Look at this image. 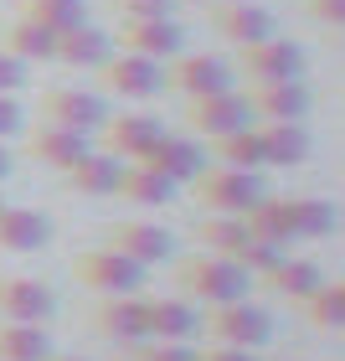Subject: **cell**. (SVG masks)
<instances>
[{"mask_svg": "<svg viewBox=\"0 0 345 361\" xmlns=\"http://www.w3.org/2000/svg\"><path fill=\"white\" fill-rule=\"evenodd\" d=\"M170 274H175V284L201 305H232V300H248V289H253V279L242 274L232 258H217V253L170 258Z\"/></svg>", "mask_w": 345, "mask_h": 361, "instance_id": "obj_1", "label": "cell"}, {"mask_svg": "<svg viewBox=\"0 0 345 361\" xmlns=\"http://www.w3.org/2000/svg\"><path fill=\"white\" fill-rule=\"evenodd\" d=\"M191 196L206 217H242L258 196H268L258 171H232V166H206L191 180Z\"/></svg>", "mask_w": 345, "mask_h": 361, "instance_id": "obj_2", "label": "cell"}, {"mask_svg": "<svg viewBox=\"0 0 345 361\" xmlns=\"http://www.w3.org/2000/svg\"><path fill=\"white\" fill-rule=\"evenodd\" d=\"M201 325L211 331L217 346H242V351H253V346H263V341L273 336V315H268L263 305H253V300L211 305V315H206Z\"/></svg>", "mask_w": 345, "mask_h": 361, "instance_id": "obj_3", "label": "cell"}, {"mask_svg": "<svg viewBox=\"0 0 345 361\" xmlns=\"http://www.w3.org/2000/svg\"><path fill=\"white\" fill-rule=\"evenodd\" d=\"M73 279L98 289V294H134L144 284V269L129 264V258L113 253V248H88V253L73 258Z\"/></svg>", "mask_w": 345, "mask_h": 361, "instance_id": "obj_4", "label": "cell"}, {"mask_svg": "<svg viewBox=\"0 0 345 361\" xmlns=\"http://www.w3.org/2000/svg\"><path fill=\"white\" fill-rule=\"evenodd\" d=\"M104 248L124 253L129 264H139V269H155V264H170L175 258L170 233L155 227V222H113V227H104Z\"/></svg>", "mask_w": 345, "mask_h": 361, "instance_id": "obj_5", "label": "cell"}, {"mask_svg": "<svg viewBox=\"0 0 345 361\" xmlns=\"http://www.w3.org/2000/svg\"><path fill=\"white\" fill-rule=\"evenodd\" d=\"M186 124L196 129V135L217 140V135H232V129H248L253 109H248L242 93L222 88V93H206V98H186Z\"/></svg>", "mask_w": 345, "mask_h": 361, "instance_id": "obj_6", "label": "cell"}, {"mask_svg": "<svg viewBox=\"0 0 345 361\" xmlns=\"http://www.w3.org/2000/svg\"><path fill=\"white\" fill-rule=\"evenodd\" d=\"M165 83L175 93H186V98H206V93L232 88V68H227L222 57H211V52H175Z\"/></svg>", "mask_w": 345, "mask_h": 361, "instance_id": "obj_7", "label": "cell"}, {"mask_svg": "<svg viewBox=\"0 0 345 361\" xmlns=\"http://www.w3.org/2000/svg\"><path fill=\"white\" fill-rule=\"evenodd\" d=\"M42 119L62 124V129H77V135H93V129L108 119V104L98 93H88V88H46Z\"/></svg>", "mask_w": 345, "mask_h": 361, "instance_id": "obj_8", "label": "cell"}, {"mask_svg": "<svg viewBox=\"0 0 345 361\" xmlns=\"http://www.w3.org/2000/svg\"><path fill=\"white\" fill-rule=\"evenodd\" d=\"M98 83L108 93H124V98H155L165 88V68L150 57H134V52H113L104 68H98Z\"/></svg>", "mask_w": 345, "mask_h": 361, "instance_id": "obj_9", "label": "cell"}, {"mask_svg": "<svg viewBox=\"0 0 345 361\" xmlns=\"http://www.w3.org/2000/svg\"><path fill=\"white\" fill-rule=\"evenodd\" d=\"M134 166H150L155 176H165L170 186H191V180L206 171V150L191 145V140H180V135H160Z\"/></svg>", "mask_w": 345, "mask_h": 361, "instance_id": "obj_10", "label": "cell"}, {"mask_svg": "<svg viewBox=\"0 0 345 361\" xmlns=\"http://www.w3.org/2000/svg\"><path fill=\"white\" fill-rule=\"evenodd\" d=\"M242 68H248L253 83H289V78H304V47H294L284 37H263L253 47H242Z\"/></svg>", "mask_w": 345, "mask_h": 361, "instance_id": "obj_11", "label": "cell"}, {"mask_svg": "<svg viewBox=\"0 0 345 361\" xmlns=\"http://www.w3.org/2000/svg\"><path fill=\"white\" fill-rule=\"evenodd\" d=\"M253 109V124H299L309 114V88L299 78L289 83H253V93H242Z\"/></svg>", "mask_w": 345, "mask_h": 361, "instance_id": "obj_12", "label": "cell"}, {"mask_svg": "<svg viewBox=\"0 0 345 361\" xmlns=\"http://www.w3.org/2000/svg\"><path fill=\"white\" fill-rule=\"evenodd\" d=\"M93 325H98V336L124 341V346L150 341V300H139V294H108L93 310Z\"/></svg>", "mask_w": 345, "mask_h": 361, "instance_id": "obj_13", "label": "cell"}, {"mask_svg": "<svg viewBox=\"0 0 345 361\" xmlns=\"http://www.w3.org/2000/svg\"><path fill=\"white\" fill-rule=\"evenodd\" d=\"M98 129H104V150L113 160H124V166H134V160L165 135V124L150 119V114H108Z\"/></svg>", "mask_w": 345, "mask_h": 361, "instance_id": "obj_14", "label": "cell"}, {"mask_svg": "<svg viewBox=\"0 0 345 361\" xmlns=\"http://www.w3.org/2000/svg\"><path fill=\"white\" fill-rule=\"evenodd\" d=\"M211 26L232 47H253L263 37H273V11L253 6V0H227V6H211Z\"/></svg>", "mask_w": 345, "mask_h": 361, "instance_id": "obj_15", "label": "cell"}, {"mask_svg": "<svg viewBox=\"0 0 345 361\" xmlns=\"http://www.w3.org/2000/svg\"><path fill=\"white\" fill-rule=\"evenodd\" d=\"M52 315V289L31 274H11L0 279V320H26V325H42Z\"/></svg>", "mask_w": 345, "mask_h": 361, "instance_id": "obj_16", "label": "cell"}, {"mask_svg": "<svg viewBox=\"0 0 345 361\" xmlns=\"http://www.w3.org/2000/svg\"><path fill=\"white\" fill-rule=\"evenodd\" d=\"M26 155L37 160V166H52V171H73L77 160L88 155V135H77V129H62V124H42L26 135Z\"/></svg>", "mask_w": 345, "mask_h": 361, "instance_id": "obj_17", "label": "cell"}, {"mask_svg": "<svg viewBox=\"0 0 345 361\" xmlns=\"http://www.w3.org/2000/svg\"><path fill=\"white\" fill-rule=\"evenodd\" d=\"M119 47L134 57H150V62H170L180 52V26L170 16H160V21H119Z\"/></svg>", "mask_w": 345, "mask_h": 361, "instance_id": "obj_18", "label": "cell"}, {"mask_svg": "<svg viewBox=\"0 0 345 361\" xmlns=\"http://www.w3.org/2000/svg\"><path fill=\"white\" fill-rule=\"evenodd\" d=\"M52 238V222L37 207H0V248L6 253H37Z\"/></svg>", "mask_w": 345, "mask_h": 361, "instance_id": "obj_19", "label": "cell"}, {"mask_svg": "<svg viewBox=\"0 0 345 361\" xmlns=\"http://www.w3.org/2000/svg\"><path fill=\"white\" fill-rule=\"evenodd\" d=\"M113 57V37L108 31H98V26H73V31H62L57 47H52V62H68V68H104V62Z\"/></svg>", "mask_w": 345, "mask_h": 361, "instance_id": "obj_20", "label": "cell"}, {"mask_svg": "<svg viewBox=\"0 0 345 361\" xmlns=\"http://www.w3.org/2000/svg\"><path fill=\"white\" fill-rule=\"evenodd\" d=\"M62 176H68L73 191H83V196H113L119 191V176H124V160H113L108 150H88L73 171H62Z\"/></svg>", "mask_w": 345, "mask_h": 361, "instance_id": "obj_21", "label": "cell"}, {"mask_svg": "<svg viewBox=\"0 0 345 361\" xmlns=\"http://www.w3.org/2000/svg\"><path fill=\"white\" fill-rule=\"evenodd\" d=\"M263 166H304L309 160V129L304 124H258Z\"/></svg>", "mask_w": 345, "mask_h": 361, "instance_id": "obj_22", "label": "cell"}, {"mask_svg": "<svg viewBox=\"0 0 345 361\" xmlns=\"http://www.w3.org/2000/svg\"><path fill=\"white\" fill-rule=\"evenodd\" d=\"M242 227H248L253 238H263V243H278V248H289V243H294V227H289V196H258V202L242 212Z\"/></svg>", "mask_w": 345, "mask_h": 361, "instance_id": "obj_23", "label": "cell"}, {"mask_svg": "<svg viewBox=\"0 0 345 361\" xmlns=\"http://www.w3.org/2000/svg\"><path fill=\"white\" fill-rule=\"evenodd\" d=\"M258 284H268V289H278V294H284V300H304V294H315L320 284H325V274H320V264H315V258H278V264L268 269V274H263L258 279Z\"/></svg>", "mask_w": 345, "mask_h": 361, "instance_id": "obj_24", "label": "cell"}, {"mask_svg": "<svg viewBox=\"0 0 345 361\" xmlns=\"http://www.w3.org/2000/svg\"><path fill=\"white\" fill-rule=\"evenodd\" d=\"M201 331V315L186 300H150V341H191Z\"/></svg>", "mask_w": 345, "mask_h": 361, "instance_id": "obj_25", "label": "cell"}, {"mask_svg": "<svg viewBox=\"0 0 345 361\" xmlns=\"http://www.w3.org/2000/svg\"><path fill=\"white\" fill-rule=\"evenodd\" d=\"M46 356H52V341L42 325L0 320V361H46Z\"/></svg>", "mask_w": 345, "mask_h": 361, "instance_id": "obj_26", "label": "cell"}, {"mask_svg": "<svg viewBox=\"0 0 345 361\" xmlns=\"http://www.w3.org/2000/svg\"><path fill=\"white\" fill-rule=\"evenodd\" d=\"M21 21H37L42 31L62 37L88 21V0H21Z\"/></svg>", "mask_w": 345, "mask_h": 361, "instance_id": "obj_27", "label": "cell"}, {"mask_svg": "<svg viewBox=\"0 0 345 361\" xmlns=\"http://www.w3.org/2000/svg\"><path fill=\"white\" fill-rule=\"evenodd\" d=\"M211 155H217V166H232V171H263V140H258V124L232 129V135H217V140H211Z\"/></svg>", "mask_w": 345, "mask_h": 361, "instance_id": "obj_28", "label": "cell"}, {"mask_svg": "<svg viewBox=\"0 0 345 361\" xmlns=\"http://www.w3.org/2000/svg\"><path fill=\"white\" fill-rule=\"evenodd\" d=\"M113 196H129L134 207H165L170 196H175V186L165 176H155L150 166H124V176H119V191Z\"/></svg>", "mask_w": 345, "mask_h": 361, "instance_id": "obj_29", "label": "cell"}, {"mask_svg": "<svg viewBox=\"0 0 345 361\" xmlns=\"http://www.w3.org/2000/svg\"><path fill=\"white\" fill-rule=\"evenodd\" d=\"M299 310H304V320L315 325V331H340V325H345V284H340V279H335V284L325 279L315 294L299 300Z\"/></svg>", "mask_w": 345, "mask_h": 361, "instance_id": "obj_30", "label": "cell"}, {"mask_svg": "<svg viewBox=\"0 0 345 361\" xmlns=\"http://www.w3.org/2000/svg\"><path fill=\"white\" fill-rule=\"evenodd\" d=\"M335 222H340L335 207L320 202V196H294V202H289V227H294V238H330Z\"/></svg>", "mask_w": 345, "mask_h": 361, "instance_id": "obj_31", "label": "cell"}, {"mask_svg": "<svg viewBox=\"0 0 345 361\" xmlns=\"http://www.w3.org/2000/svg\"><path fill=\"white\" fill-rule=\"evenodd\" d=\"M52 47H57V37H52V31H42L37 21H11L0 52H11L21 62H52Z\"/></svg>", "mask_w": 345, "mask_h": 361, "instance_id": "obj_32", "label": "cell"}, {"mask_svg": "<svg viewBox=\"0 0 345 361\" xmlns=\"http://www.w3.org/2000/svg\"><path fill=\"white\" fill-rule=\"evenodd\" d=\"M196 238H201V248H206V253L232 258L242 243H248V227H242V217H206L201 227H196Z\"/></svg>", "mask_w": 345, "mask_h": 361, "instance_id": "obj_33", "label": "cell"}, {"mask_svg": "<svg viewBox=\"0 0 345 361\" xmlns=\"http://www.w3.org/2000/svg\"><path fill=\"white\" fill-rule=\"evenodd\" d=\"M278 258H284V248H278V243H263V238H253V233H248V243H242V248L232 253V264L248 274V279H263V274L278 264Z\"/></svg>", "mask_w": 345, "mask_h": 361, "instance_id": "obj_34", "label": "cell"}, {"mask_svg": "<svg viewBox=\"0 0 345 361\" xmlns=\"http://www.w3.org/2000/svg\"><path fill=\"white\" fill-rule=\"evenodd\" d=\"M129 361H196V351L186 341H134Z\"/></svg>", "mask_w": 345, "mask_h": 361, "instance_id": "obj_35", "label": "cell"}, {"mask_svg": "<svg viewBox=\"0 0 345 361\" xmlns=\"http://www.w3.org/2000/svg\"><path fill=\"white\" fill-rule=\"evenodd\" d=\"M175 0H113V11H119V21H160V16H170Z\"/></svg>", "mask_w": 345, "mask_h": 361, "instance_id": "obj_36", "label": "cell"}, {"mask_svg": "<svg viewBox=\"0 0 345 361\" xmlns=\"http://www.w3.org/2000/svg\"><path fill=\"white\" fill-rule=\"evenodd\" d=\"M26 78H31V62L11 57V52H0V93H21V88H26Z\"/></svg>", "mask_w": 345, "mask_h": 361, "instance_id": "obj_37", "label": "cell"}, {"mask_svg": "<svg viewBox=\"0 0 345 361\" xmlns=\"http://www.w3.org/2000/svg\"><path fill=\"white\" fill-rule=\"evenodd\" d=\"M21 124H26V114H21V104H15V93H0V140L21 135Z\"/></svg>", "mask_w": 345, "mask_h": 361, "instance_id": "obj_38", "label": "cell"}, {"mask_svg": "<svg viewBox=\"0 0 345 361\" xmlns=\"http://www.w3.org/2000/svg\"><path fill=\"white\" fill-rule=\"evenodd\" d=\"M304 11L315 16L320 26H340L345 21V0H304Z\"/></svg>", "mask_w": 345, "mask_h": 361, "instance_id": "obj_39", "label": "cell"}, {"mask_svg": "<svg viewBox=\"0 0 345 361\" xmlns=\"http://www.w3.org/2000/svg\"><path fill=\"white\" fill-rule=\"evenodd\" d=\"M196 361H253L242 346H217V341H211V351H196Z\"/></svg>", "mask_w": 345, "mask_h": 361, "instance_id": "obj_40", "label": "cell"}, {"mask_svg": "<svg viewBox=\"0 0 345 361\" xmlns=\"http://www.w3.org/2000/svg\"><path fill=\"white\" fill-rule=\"evenodd\" d=\"M11 176V150H6V140H0V180Z\"/></svg>", "mask_w": 345, "mask_h": 361, "instance_id": "obj_41", "label": "cell"}, {"mask_svg": "<svg viewBox=\"0 0 345 361\" xmlns=\"http://www.w3.org/2000/svg\"><path fill=\"white\" fill-rule=\"evenodd\" d=\"M46 361H83V356H46Z\"/></svg>", "mask_w": 345, "mask_h": 361, "instance_id": "obj_42", "label": "cell"}, {"mask_svg": "<svg viewBox=\"0 0 345 361\" xmlns=\"http://www.w3.org/2000/svg\"><path fill=\"white\" fill-rule=\"evenodd\" d=\"M206 6H227V0H206Z\"/></svg>", "mask_w": 345, "mask_h": 361, "instance_id": "obj_43", "label": "cell"}, {"mask_svg": "<svg viewBox=\"0 0 345 361\" xmlns=\"http://www.w3.org/2000/svg\"><path fill=\"white\" fill-rule=\"evenodd\" d=\"M278 361H294V356H278Z\"/></svg>", "mask_w": 345, "mask_h": 361, "instance_id": "obj_44", "label": "cell"}, {"mask_svg": "<svg viewBox=\"0 0 345 361\" xmlns=\"http://www.w3.org/2000/svg\"><path fill=\"white\" fill-rule=\"evenodd\" d=\"M196 6H206V0H196Z\"/></svg>", "mask_w": 345, "mask_h": 361, "instance_id": "obj_45", "label": "cell"}, {"mask_svg": "<svg viewBox=\"0 0 345 361\" xmlns=\"http://www.w3.org/2000/svg\"><path fill=\"white\" fill-rule=\"evenodd\" d=\"M15 6H21V0H15Z\"/></svg>", "mask_w": 345, "mask_h": 361, "instance_id": "obj_46", "label": "cell"}, {"mask_svg": "<svg viewBox=\"0 0 345 361\" xmlns=\"http://www.w3.org/2000/svg\"><path fill=\"white\" fill-rule=\"evenodd\" d=\"M0 207H6V202H0Z\"/></svg>", "mask_w": 345, "mask_h": 361, "instance_id": "obj_47", "label": "cell"}]
</instances>
